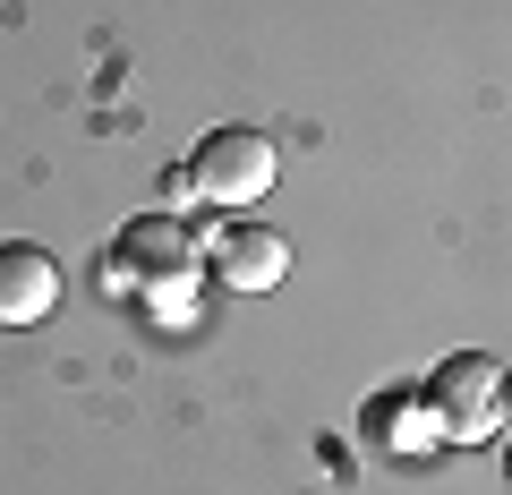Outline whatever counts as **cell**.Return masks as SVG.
I'll list each match as a JSON object with an SVG mask.
<instances>
[{
    "label": "cell",
    "instance_id": "1",
    "mask_svg": "<svg viewBox=\"0 0 512 495\" xmlns=\"http://www.w3.org/2000/svg\"><path fill=\"white\" fill-rule=\"evenodd\" d=\"M427 419H436V436L453 444H487L495 427H504V367L487 359V350H461V359H444L436 376H427Z\"/></svg>",
    "mask_w": 512,
    "mask_h": 495
},
{
    "label": "cell",
    "instance_id": "2",
    "mask_svg": "<svg viewBox=\"0 0 512 495\" xmlns=\"http://www.w3.org/2000/svg\"><path fill=\"white\" fill-rule=\"evenodd\" d=\"M274 180H282V146L265 129H214L188 154V188L205 205H256Z\"/></svg>",
    "mask_w": 512,
    "mask_h": 495
},
{
    "label": "cell",
    "instance_id": "3",
    "mask_svg": "<svg viewBox=\"0 0 512 495\" xmlns=\"http://www.w3.org/2000/svg\"><path fill=\"white\" fill-rule=\"evenodd\" d=\"M120 274H146V299L163 308H188V274H197V248L171 214H137L120 231Z\"/></svg>",
    "mask_w": 512,
    "mask_h": 495
},
{
    "label": "cell",
    "instance_id": "4",
    "mask_svg": "<svg viewBox=\"0 0 512 495\" xmlns=\"http://www.w3.org/2000/svg\"><path fill=\"white\" fill-rule=\"evenodd\" d=\"M205 265H214L222 291H274V282L291 274V239L265 231V222H231V231H214Z\"/></svg>",
    "mask_w": 512,
    "mask_h": 495
},
{
    "label": "cell",
    "instance_id": "5",
    "mask_svg": "<svg viewBox=\"0 0 512 495\" xmlns=\"http://www.w3.org/2000/svg\"><path fill=\"white\" fill-rule=\"evenodd\" d=\"M60 308V265L35 239H0V325H43Z\"/></svg>",
    "mask_w": 512,
    "mask_h": 495
}]
</instances>
